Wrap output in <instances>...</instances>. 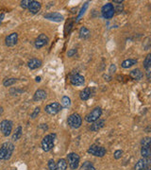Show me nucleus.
<instances>
[{
	"label": "nucleus",
	"mask_w": 151,
	"mask_h": 170,
	"mask_svg": "<svg viewBox=\"0 0 151 170\" xmlns=\"http://www.w3.org/2000/svg\"><path fill=\"white\" fill-rule=\"evenodd\" d=\"M122 156H123V151H122V150L118 149V150H116V151L114 152V155H113V157H114V159H115V160H119V159H120Z\"/></svg>",
	"instance_id": "72a5a7b5"
},
{
	"label": "nucleus",
	"mask_w": 151,
	"mask_h": 170,
	"mask_svg": "<svg viewBox=\"0 0 151 170\" xmlns=\"http://www.w3.org/2000/svg\"><path fill=\"white\" fill-rule=\"evenodd\" d=\"M12 170H16V169H12Z\"/></svg>",
	"instance_id": "a19ab883"
},
{
	"label": "nucleus",
	"mask_w": 151,
	"mask_h": 170,
	"mask_svg": "<svg viewBox=\"0 0 151 170\" xmlns=\"http://www.w3.org/2000/svg\"><path fill=\"white\" fill-rule=\"evenodd\" d=\"M70 82L72 85H74V86H81L85 82V79L81 75L75 74L70 78Z\"/></svg>",
	"instance_id": "9b49d317"
},
{
	"label": "nucleus",
	"mask_w": 151,
	"mask_h": 170,
	"mask_svg": "<svg viewBox=\"0 0 151 170\" xmlns=\"http://www.w3.org/2000/svg\"><path fill=\"white\" fill-rule=\"evenodd\" d=\"M22 132H23L22 127L21 126L17 127L16 129H15V131H14L13 135H12V140H14V141L19 140V139L21 138V136H22Z\"/></svg>",
	"instance_id": "393cba45"
},
{
	"label": "nucleus",
	"mask_w": 151,
	"mask_h": 170,
	"mask_svg": "<svg viewBox=\"0 0 151 170\" xmlns=\"http://www.w3.org/2000/svg\"><path fill=\"white\" fill-rule=\"evenodd\" d=\"M130 77L133 79V80H140L143 79V77H144V74L143 72L140 70V69H134L130 72Z\"/></svg>",
	"instance_id": "6ab92c4d"
},
{
	"label": "nucleus",
	"mask_w": 151,
	"mask_h": 170,
	"mask_svg": "<svg viewBox=\"0 0 151 170\" xmlns=\"http://www.w3.org/2000/svg\"><path fill=\"white\" fill-rule=\"evenodd\" d=\"M87 8H88V2H86V3H84V5H83V7H82V9L80 10V12H79V14H78V16H77V21H78L79 19H80V17H81V16H82V15L84 14L85 11L87 10Z\"/></svg>",
	"instance_id": "7c9ffc66"
},
{
	"label": "nucleus",
	"mask_w": 151,
	"mask_h": 170,
	"mask_svg": "<svg viewBox=\"0 0 151 170\" xmlns=\"http://www.w3.org/2000/svg\"><path fill=\"white\" fill-rule=\"evenodd\" d=\"M45 19H48L54 22H61L63 20V16L59 12H49L44 15Z\"/></svg>",
	"instance_id": "ddd939ff"
},
{
	"label": "nucleus",
	"mask_w": 151,
	"mask_h": 170,
	"mask_svg": "<svg viewBox=\"0 0 151 170\" xmlns=\"http://www.w3.org/2000/svg\"><path fill=\"white\" fill-rule=\"evenodd\" d=\"M61 109H62V107L59 102H53V103L46 105L44 108V111L46 113L54 115V114H57L59 112H61Z\"/></svg>",
	"instance_id": "6e6552de"
},
{
	"label": "nucleus",
	"mask_w": 151,
	"mask_h": 170,
	"mask_svg": "<svg viewBox=\"0 0 151 170\" xmlns=\"http://www.w3.org/2000/svg\"><path fill=\"white\" fill-rule=\"evenodd\" d=\"M68 125L73 129H78L82 124V118L78 113H72L67 119Z\"/></svg>",
	"instance_id": "f03ea898"
},
{
	"label": "nucleus",
	"mask_w": 151,
	"mask_h": 170,
	"mask_svg": "<svg viewBox=\"0 0 151 170\" xmlns=\"http://www.w3.org/2000/svg\"><path fill=\"white\" fill-rule=\"evenodd\" d=\"M47 166H48L49 170H56V163H55L54 160H49L48 164H47Z\"/></svg>",
	"instance_id": "2f4dec72"
},
{
	"label": "nucleus",
	"mask_w": 151,
	"mask_h": 170,
	"mask_svg": "<svg viewBox=\"0 0 151 170\" xmlns=\"http://www.w3.org/2000/svg\"><path fill=\"white\" fill-rule=\"evenodd\" d=\"M137 64V60H134V59H129V60H125L121 66L123 68H130L131 66H133L134 64Z\"/></svg>",
	"instance_id": "412c9836"
},
{
	"label": "nucleus",
	"mask_w": 151,
	"mask_h": 170,
	"mask_svg": "<svg viewBox=\"0 0 151 170\" xmlns=\"http://www.w3.org/2000/svg\"><path fill=\"white\" fill-rule=\"evenodd\" d=\"M39 113H40V108L39 107H37L36 109L34 110V112L31 113V117L32 118H35L36 116H37V114H39Z\"/></svg>",
	"instance_id": "c9c22d12"
},
{
	"label": "nucleus",
	"mask_w": 151,
	"mask_h": 170,
	"mask_svg": "<svg viewBox=\"0 0 151 170\" xmlns=\"http://www.w3.org/2000/svg\"><path fill=\"white\" fill-rule=\"evenodd\" d=\"M17 41H18V34L16 32H13L6 37L5 44L7 46H13L14 44H16Z\"/></svg>",
	"instance_id": "f8f14e48"
},
{
	"label": "nucleus",
	"mask_w": 151,
	"mask_h": 170,
	"mask_svg": "<svg viewBox=\"0 0 151 170\" xmlns=\"http://www.w3.org/2000/svg\"><path fill=\"white\" fill-rule=\"evenodd\" d=\"M54 148V135H45L42 140V149L44 151H50Z\"/></svg>",
	"instance_id": "20e7f679"
},
{
	"label": "nucleus",
	"mask_w": 151,
	"mask_h": 170,
	"mask_svg": "<svg viewBox=\"0 0 151 170\" xmlns=\"http://www.w3.org/2000/svg\"><path fill=\"white\" fill-rule=\"evenodd\" d=\"M77 53V49H75V48H73V49H70L68 52H67V56L68 57H72V56H74L75 54Z\"/></svg>",
	"instance_id": "e433bc0d"
},
{
	"label": "nucleus",
	"mask_w": 151,
	"mask_h": 170,
	"mask_svg": "<svg viewBox=\"0 0 151 170\" xmlns=\"http://www.w3.org/2000/svg\"><path fill=\"white\" fill-rule=\"evenodd\" d=\"M142 146H150L151 144V138L150 137H145L143 138V140L141 141Z\"/></svg>",
	"instance_id": "c756f323"
},
{
	"label": "nucleus",
	"mask_w": 151,
	"mask_h": 170,
	"mask_svg": "<svg viewBox=\"0 0 151 170\" xmlns=\"http://www.w3.org/2000/svg\"><path fill=\"white\" fill-rule=\"evenodd\" d=\"M89 36H90V30L87 28L82 27L79 29V37H80L81 39H86V38H88Z\"/></svg>",
	"instance_id": "b1692460"
},
{
	"label": "nucleus",
	"mask_w": 151,
	"mask_h": 170,
	"mask_svg": "<svg viewBox=\"0 0 151 170\" xmlns=\"http://www.w3.org/2000/svg\"><path fill=\"white\" fill-rule=\"evenodd\" d=\"M49 42V38L47 37L45 34H40L37 38H36V40H35V43H34V45H35V47L37 49H40V48H42L44 47V45H46L47 44H48Z\"/></svg>",
	"instance_id": "9d476101"
},
{
	"label": "nucleus",
	"mask_w": 151,
	"mask_h": 170,
	"mask_svg": "<svg viewBox=\"0 0 151 170\" xmlns=\"http://www.w3.org/2000/svg\"><path fill=\"white\" fill-rule=\"evenodd\" d=\"M67 159H68V163H69V166L72 170H76L78 165H79V156L77 153H69L67 155Z\"/></svg>",
	"instance_id": "0eeeda50"
},
{
	"label": "nucleus",
	"mask_w": 151,
	"mask_h": 170,
	"mask_svg": "<svg viewBox=\"0 0 151 170\" xmlns=\"http://www.w3.org/2000/svg\"><path fill=\"white\" fill-rule=\"evenodd\" d=\"M41 3L38 2V1H35V0H31V2L28 8V10L31 12V13H37L40 11V10H41Z\"/></svg>",
	"instance_id": "4468645a"
},
{
	"label": "nucleus",
	"mask_w": 151,
	"mask_h": 170,
	"mask_svg": "<svg viewBox=\"0 0 151 170\" xmlns=\"http://www.w3.org/2000/svg\"><path fill=\"white\" fill-rule=\"evenodd\" d=\"M80 170H95V168L91 162H85V163L81 165Z\"/></svg>",
	"instance_id": "bb28decb"
},
{
	"label": "nucleus",
	"mask_w": 151,
	"mask_h": 170,
	"mask_svg": "<svg viewBox=\"0 0 151 170\" xmlns=\"http://www.w3.org/2000/svg\"><path fill=\"white\" fill-rule=\"evenodd\" d=\"M4 18V14L2 13V14H0V23H1V21H2V19Z\"/></svg>",
	"instance_id": "58836bf2"
},
{
	"label": "nucleus",
	"mask_w": 151,
	"mask_h": 170,
	"mask_svg": "<svg viewBox=\"0 0 151 170\" xmlns=\"http://www.w3.org/2000/svg\"><path fill=\"white\" fill-rule=\"evenodd\" d=\"M141 155L143 158H149L151 155V150L150 146H142L141 149Z\"/></svg>",
	"instance_id": "5701e85b"
},
{
	"label": "nucleus",
	"mask_w": 151,
	"mask_h": 170,
	"mask_svg": "<svg viewBox=\"0 0 151 170\" xmlns=\"http://www.w3.org/2000/svg\"><path fill=\"white\" fill-rule=\"evenodd\" d=\"M67 163L64 159H60L59 162L56 164V170H66Z\"/></svg>",
	"instance_id": "4be33fe9"
},
{
	"label": "nucleus",
	"mask_w": 151,
	"mask_h": 170,
	"mask_svg": "<svg viewBox=\"0 0 151 170\" xmlns=\"http://www.w3.org/2000/svg\"><path fill=\"white\" fill-rule=\"evenodd\" d=\"M36 81H37V82L41 81V77H37V78H36Z\"/></svg>",
	"instance_id": "ea45409f"
},
{
	"label": "nucleus",
	"mask_w": 151,
	"mask_h": 170,
	"mask_svg": "<svg viewBox=\"0 0 151 170\" xmlns=\"http://www.w3.org/2000/svg\"><path fill=\"white\" fill-rule=\"evenodd\" d=\"M79 97H80L81 100H88L91 97V89L88 87L83 89L79 94Z\"/></svg>",
	"instance_id": "aec40b11"
},
{
	"label": "nucleus",
	"mask_w": 151,
	"mask_h": 170,
	"mask_svg": "<svg viewBox=\"0 0 151 170\" xmlns=\"http://www.w3.org/2000/svg\"><path fill=\"white\" fill-rule=\"evenodd\" d=\"M88 153L91 154V155L95 156V157H103L104 155H106L107 150L105 148H103L101 145H92L88 149Z\"/></svg>",
	"instance_id": "7ed1b4c3"
},
{
	"label": "nucleus",
	"mask_w": 151,
	"mask_h": 170,
	"mask_svg": "<svg viewBox=\"0 0 151 170\" xmlns=\"http://www.w3.org/2000/svg\"><path fill=\"white\" fill-rule=\"evenodd\" d=\"M47 96V94L44 90L39 89L35 92V94L33 96V100L34 101H42V100H44Z\"/></svg>",
	"instance_id": "2eb2a0df"
},
{
	"label": "nucleus",
	"mask_w": 151,
	"mask_h": 170,
	"mask_svg": "<svg viewBox=\"0 0 151 170\" xmlns=\"http://www.w3.org/2000/svg\"><path fill=\"white\" fill-rule=\"evenodd\" d=\"M146 163H145V167L143 170H151V161L149 158H145Z\"/></svg>",
	"instance_id": "473e14b6"
},
{
	"label": "nucleus",
	"mask_w": 151,
	"mask_h": 170,
	"mask_svg": "<svg viewBox=\"0 0 151 170\" xmlns=\"http://www.w3.org/2000/svg\"><path fill=\"white\" fill-rule=\"evenodd\" d=\"M115 70H116V66H115V64H112V65H110V69H109L110 73L115 72Z\"/></svg>",
	"instance_id": "4c0bfd02"
},
{
	"label": "nucleus",
	"mask_w": 151,
	"mask_h": 170,
	"mask_svg": "<svg viewBox=\"0 0 151 170\" xmlns=\"http://www.w3.org/2000/svg\"><path fill=\"white\" fill-rule=\"evenodd\" d=\"M61 107L62 108H69L71 106V99L68 96H63L61 99Z\"/></svg>",
	"instance_id": "cd10ccee"
},
{
	"label": "nucleus",
	"mask_w": 151,
	"mask_h": 170,
	"mask_svg": "<svg viewBox=\"0 0 151 170\" xmlns=\"http://www.w3.org/2000/svg\"><path fill=\"white\" fill-rule=\"evenodd\" d=\"M144 67L146 70V78L149 80H150V70H151V55L150 54H148L144 60Z\"/></svg>",
	"instance_id": "dca6fc26"
},
{
	"label": "nucleus",
	"mask_w": 151,
	"mask_h": 170,
	"mask_svg": "<svg viewBox=\"0 0 151 170\" xmlns=\"http://www.w3.org/2000/svg\"><path fill=\"white\" fill-rule=\"evenodd\" d=\"M16 79H14V78H11V79H6V80H4V81H3V85L5 87H10V86H11V85H13L15 82H16Z\"/></svg>",
	"instance_id": "c85d7f7f"
},
{
	"label": "nucleus",
	"mask_w": 151,
	"mask_h": 170,
	"mask_svg": "<svg viewBox=\"0 0 151 170\" xmlns=\"http://www.w3.org/2000/svg\"><path fill=\"white\" fill-rule=\"evenodd\" d=\"M14 151V145L11 142L4 143L0 148V160H10Z\"/></svg>",
	"instance_id": "f257e3e1"
},
{
	"label": "nucleus",
	"mask_w": 151,
	"mask_h": 170,
	"mask_svg": "<svg viewBox=\"0 0 151 170\" xmlns=\"http://www.w3.org/2000/svg\"><path fill=\"white\" fill-rule=\"evenodd\" d=\"M115 10L113 8V5L112 3H107L102 7L101 9V13L102 16L105 19H112L114 15Z\"/></svg>",
	"instance_id": "423d86ee"
},
{
	"label": "nucleus",
	"mask_w": 151,
	"mask_h": 170,
	"mask_svg": "<svg viewBox=\"0 0 151 170\" xmlns=\"http://www.w3.org/2000/svg\"><path fill=\"white\" fill-rule=\"evenodd\" d=\"M102 114V110L100 107H95L93 111H91L88 114L85 116V120L89 123H94V121H97L99 119V117Z\"/></svg>",
	"instance_id": "39448f33"
},
{
	"label": "nucleus",
	"mask_w": 151,
	"mask_h": 170,
	"mask_svg": "<svg viewBox=\"0 0 151 170\" xmlns=\"http://www.w3.org/2000/svg\"><path fill=\"white\" fill-rule=\"evenodd\" d=\"M30 2H31V0H24V1L21 2V7L23 9H28Z\"/></svg>",
	"instance_id": "f704fd0d"
},
{
	"label": "nucleus",
	"mask_w": 151,
	"mask_h": 170,
	"mask_svg": "<svg viewBox=\"0 0 151 170\" xmlns=\"http://www.w3.org/2000/svg\"><path fill=\"white\" fill-rule=\"evenodd\" d=\"M145 163H146L145 158L139 160L136 163V165H135V166H134V170H143V169H144V167H145Z\"/></svg>",
	"instance_id": "a878e982"
},
{
	"label": "nucleus",
	"mask_w": 151,
	"mask_h": 170,
	"mask_svg": "<svg viewBox=\"0 0 151 170\" xmlns=\"http://www.w3.org/2000/svg\"><path fill=\"white\" fill-rule=\"evenodd\" d=\"M42 65V60L39 59H31L28 61V66L31 70H34V69L39 68L40 66Z\"/></svg>",
	"instance_id": "f3484780"
},
{
	"label": "nucleus",
	"mask_w": 151,
	"mask_h": 170,
	"mask_svg": "<svg viewBox=\"0 0 151 170\" xmlns=\"http://www.w3.org/2000/svg\"><path fill=\"white\" fill-rule=\"evenodd\" d=\"M105 125V120L98 119L97 121H94L93 123V125H91V130L92 131H98L100 129H102Z\"/></svg>",
	"instance_id": "a211bd4d"
},
{
	"label": "nucleus",
	"mask_w": 151,
	"mask_h": 170,
	"mask_svg": "<svg viewBox=\"0 0 151 170\" xmlns=\"http://www.w3.org/2000/svg\"><path fill=\"white\" fill-rule=\"evenodd\" d=\"M0 129L4 136H9L12 130V122L10 120H3L0 123Z\"/></svg>",
	"instance_id": "1a4fd4ad"
}]
</instances>
